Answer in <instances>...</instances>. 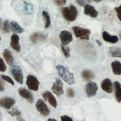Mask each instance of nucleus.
Returning a JSON list of instances; mask_svg holds the SVG:
<instances>
[{
  "instance_id": "f257e3e1",
  "label": "nucleus",
  "mask_w": 121,
  "mask_h": 121,
  "mask_svg": "<svg viewBox=\"0 0 121 121\" xmlns=\"http://www.w3.org/2000/svg\"><path fill=\"white\" fill-rule=\"evenodd\" d=\"M60 77L69 85L74 84V78L73 73H71L68 69L61 65H58L56 66Z\"/></svg>"
},
{
  "instance_id": "f03ea898",
  "label": "nucleus",
  "mask_w": 121,
  "mask_h": 121,
  "mask_svg": "<svg viewBox=\"0 0 121 121\" xmlns=\"http://www.w3.org/2000/svg\"><path fill=\"white\" fill-rule=\"evenodd\" d=\"M61 11L64 18L69 22L74 21L78 15L77 8L73 5H70L69 7L62 8Z\"/></svg>"
},
{
  "instance_id": "7ed1b4c3",
  "label": "nucleus",
  "mask_w": 121,
  "mask_h": 121,
  "mask_svg": "<svg viewBox=\"0 0 121 121\" xmlns=\"http://www.w3.org/2000/svg\"><path fill=\"white\" fill-rule=\"evenodd\" d=\"M72 29L77 38L86 40H88L89 39V35L91 34V31L90 29H85L77 26H73Z\"/></svg>"
},
{
  "instance_id": "20e7f679",
  "label": "nucleus",
  "mask_w": 121,
  "mask_h": 121,
  "mask_svg": "<svg viewBox=\"0 0 121 121\" xmlns=\"http://www.w3.org/2000/svg\"><path fill=\"white\" fill-rule=\"evenodd\" d=\"M26 84L28 88L35 91H38L40 82L34 76L29 75L26 77Z\"/></svg>"
},
{
  "instance_id": "39448f33",
  "label": "nucleus",
  "mask_w": 121,
  "mask_h": 121,
  "mask_svg": "<svg viewBox=\"0 0 121 121\" xmlns=\"http://www.w3.org/2000/svg\"><path fill=\"white\" fill-rule=\"evenodd\" d=\"M36 108L41 114L43 116H47L49 115L50 111L45 103L41 99H38L36 102Z\"/></svg>"
},
{
  "instance_id": "423d86ee",
  "label": "nucleus",
  "mask_w": 121,
  "mask_h": 121,
  "mask_svg": "<svg viewBox=\"0 0 121 121\" xmlns=\"http://www.w3.org/2000/svg\"><path fill=\"white\" fill-rule=\"evenodd\" d=\"M11 71L15 79L18 83L22 84L23 82V76L21 68L18 66H13L11 69Z\"/></svg>"
},
{
  "instance_id": "0eeeda50",
  "label": "nucleus",
  "mask_w": 121,
  "mask_h": 121,
  "mask_svg": "<svg viewBox=\"0 0 121 121\" xmlns=\"http://www.w3.org/2000/svg\"><path fill=\"white\" fill-rule=\"evenodd\" d=\"M60 39L61 43L64 45H67L72 42L73 36L71 33L66 30H63L60 33Z\"/></svg>"
},
{
  "instance_id": "6e6552de",
  "label": "nucleus",
  "mask_w": 121,
  "mask_h": 121,
  "mask_svg": "<svg viewBox=\"0 0 121 121\" xmlns=\"http://www.w3.org/2000/svg\"><path fill=\"white\" fill-rule=\"evenodd\" d=\"M86 92L88 97H92L96 95L98 87L94 82H90L86 86Z\"/></svg>"
},
{
  "instance_id": "1a4fd4ad",
  "label": "nucleus",
  "mask_w": 121,
  "mask_h": 121,
  "mask_svg": "<svg viewBox=\"0 0 121 121\" xmlns=\"http://www.w3.org/2000/svg\"><path fill=\"white\" fill-rule=\"evenodd\" d=\"M52 89L53 93L57 95L60 96L64 93L63 88V83L60 79H57L53 84Z\"/></svg>"
},
{
  "instance_id": "9d476101",
  "label": "nucleus",
  "mask_w": 121,
  "mask_h": 121,
  "mask_svg": "<svg viewBox=\"0 0 121 121\" xmlns=\"http://www.w3.org/2000/svg\"><path fill=\"white\" fill-rule=\"evenodd\" d=\"M15 104V100L11 97H4L0 99V106L5 109H10Z\"/></svg>"
},
{
  "instance_id": "9b49d317",
  "label": "nucleus",
  "mask_w": 121,
  "mask_h": 121,
  "mask_svg": "<svg viewBox=\"0 0 121 121\" xmlns=\"http://www.w3.org/2000/svg\"><path fill=\"white\" fill-rule=\"evenodd\" d=\"M44 99L47 101L49 104L54 108H56L57 104V101L54 95L49 91H46L43 94Z\"/></svg>"
},
{
  "instance_id": "f8f14e48",
  "label": "nucleus",
  "mask_w": 121,
  "mask_h": 121,
  "mask_svg": "<svg viewBox=\"0 0 121 121\" xmlns=\"http://www.w3.org/2000/svg\"><path fill=\"white\" fill-rule=\"evenodd\" d=\"M84 14L92 17H96L98 15L97 11L95 8L93 6L88 4H86L84 6Z\"/></svg>"
},
{
  "instance_id": "ddd939ff",
  "label": "nucleus",
  "mask_w": 121,
  "mask_h": 121,
  "mask_svg": "<svg viewBox=\"0 0 121 121\" xmlns=\"http://www.w3.org/2000/svg\"><path fill=\"white\" fill-rule=\"evenodd\" d=\"M18 93L20 96L26 99L29 103H32L34 101V96L33 94L28 90L24 88H20L18 89Z\"/></svg>"
},
{
  "instance_id": "4468645a",
  "label": "nucleus",
  "mask_w": 121,
  "mask_h": 121,
  "mask_svg": "<svg viewBox=\"0 0 121 121\" xmlns=\"http://www.w3.org/2000/svg\"><path fill=\"white\" fill-rule=\"evenodd\" d=\"M19 37L17 34H13L10 38V46L17 52H19L20 47L19 44Z\"/></svg>"
},
{
  "instance_id": "2eb2a0df",
  "label": "nucleus",
  "mask_w": 121,
  "mask_h": 121,
  "mask_svg": "<svg viewBox=\"0 0 121 121\" xmlns=\"http://www.w3.org/2000/svg\"><path fill=\"white\" fill-rule=\"evenodd\" d=\"M101 88L105 92L108 93L112 92V83L109 78H105L103 80L101 83Z\"/></svg>"
},
{
  "instance_id": "dca6fc26",
  "label": "nucleus",
  "mask_w": 121,
  "mask_h": 121,
  "mask_svg": "<svg viewBox=\"0 0 121 121\" xmlns=\"http://www.w3.org/2000/svg\"><path fill=\"white\" fill-rule=\"evenodd\" d=\"M102 36L103 39L107 42L112 43H116L118 40V37L116 35H111L106 31H104L102 33Z\"/></svg>"
},
{
  "instance_id": "f3484780",
  "label": "nucleus",
  "mask_w": 121,
  "mask_h": 121,
  "mask_svg": "<svg viewBox=\"0 0 121 121\" xmlns=\"http://www.w3.org/2000/svg\"><path fill=\"white\" fill-rule=\"evenodd\" d=\"M30 40L34 43L39 41H45L46 39V36L45 35L40 33H34L30 36Z\"/></svg>"
},
{
  "instance_id": "a211bd4d",
  "label": "nucleus",
  "mask_w": 121,
  "mask_h": 121,
  "mask_svg": "<svg viewBox=\"0 0 121 121\" xmlns=\"http://www.w3.org/2000/svg\"><path fill=\"white\" fill-rule=\"evenodd\" d=\"M111 66L112 72L116 75H121V63L118 60H115L112 62Z\"/></svg>"
},
{
  "instance_id": "6ab92c4d",
  "label": "nucleus",
  "mask_w": 121,
  "mask_h": 121,
  "mask_svg": "<svg viewBox=\"0 0 121 121\" xmlns=\"http://www.w3.org/2000/svg\"><path fill=\"white\" fill-rule=\"evenodd\" d=\"M115 97L118 102H121V84L118 81L114 82Z\"/></svg>"
},
{
  "instance_id": "aec40b11",
  "label": "nucleus",
  "mask_w": 121,
  "mask_h": 121,
  "mask_svg": "<svg viewBox=\"0 0 121 121\" xmlns=\"http://www.w3.org/2000/svg\"><path fill=\"white\" fill-rule=\"evenodd\" d=\"M3 56L6 62L9 65H12L14 62L13 57L10 51L7 49H5L3 53Z\"/></svg>"
},
{
  "instance_id": "412c9836",
  "label": "nucleus",
  "mask_w": 121,
  "mask_h": 121,
  "mask_svg": "<svg viewBox=\"0 0 121 121\" xmlns=\"http://www.w3.org/2000/svg\"><path fill=\"white\" fill-rule=\"evenodd\" d=\"M9 26L12 32L15 33H22L24 31V29L21 27L17 22H11L9 24Z\"/></svg>"
},
{
  "instance_id": "4be33fe9",
  "label": "nucleus",
  "mask_w": 121,
  "mask_h": 121,
  "mask_svg": "<svg viewBox=\"0 0 121 121\" xmlns=\"http://www.w3.org/2000/svg\"><path fill=\"white\" fill-rule=\"evenodd\" d=\"M109 52L113 57L121 58V47H111L109 48Z\"/></svg>"
},
{
  "instance_id": "5701e85b",
  "label": "nucleus",
  "mask_w": 121,
  "mask_h": 121,
  "mask_svg": "<svg viewBox=\"0 0 121 121\" xmlns=\"http://www.w3.org/2000/svg\"><path fill=\"white\" fill-rule=\"evenodd\" d=\"M81 76L85 80L88 81L94 78V74L91 71L87 69H85L82 71Z\"/></svg>"
},
{
  "instance_id": "b1692460",
  "label": "nucleus",
  "mask_w": 121,
  "mask_h": 121,
  "mask_svg": "<svg viewBox=\"0 0 121 121\" xmlns=\"http://www.w3.org/2000/svg\"><path fill=\"white\" fill-rule=\"evenodd\" d=\"M42 16L44 20V27L45 28H47L49 27L51 25V18L50 15L47 11H43L42 12Z\"/></svg>"
},
{
  "instance_id": "393cba45",
  "label": "nucleus",
  "mask_w": 121,
  "mask_h": 121,
  "mask_svg": "<svg viewBox=\"0 0 121 121\" xmlns=\"http://www.w3.org/2000/svg\"><path fill=\"white\" fill-rule=\"evenodd\" d=\"M24 10L26 14H31L33 11V6L32 4L28 3L26 1H24Z\"/></svg>"
},
{
  "instance_id": "a878e982",
  "label": "nucleus",
  "mask_w": 121,
  "mask_h": 121,
  "mask_svg": "<svg viewBox=\"0 0 121 121\" xmlns=\"http://www.w3.org/2000/svg\"><path fill=\"white\" fill-rule=\"evenodd\" d=\"M61 50L64 54V55L66 58H68L70 57V49L69 48L63 45H61Z\"/></svg>"
},
{
  "instance_id": "bb28decb",
  "label": "nucleus",
  "mask_w": 121,
  "mask_h": 121,
  "mask_svg": "<svg viewBox=\"0 0 121 121\" xmlns=\"http://www.w3.org/2000/svg\"><path fill=\"white\" fill-rule=\"evenodd\" d=\"M9 113L12 116H17L19 115H21L20 112L16 108H13L12 110L8 111Z\"/></svg>"
},
{
  "instance_id": "cd10ccee",
  "label": "nucleus",
  "mask_w": 121,
  "mask_h": 121,
  "mask_svg": "<svg viewBox=\"0 0 121 121\" xmlns=\"http://www.w3.org/2000/svg\"><path fill=\"white\" fill-rule=\"evenodd\" d=\"M3 30L5 33H9V21L7 20H5L3 23Z\"/></svg>"
},
{
  "instance_id": "c85d7f7f",
  "label": "nucleus",
  "mask_w": 121,
  "mask_h": 121,
  "mask_svg": "<svg viewBox=\"0 0 121 121\" xmlns=\"http://www.w3.org/2000/svg\"><path fill=\"white\" fill-rule=\"evenodd\" d=\"M0 77L3 80L6 81L7 82H9V83H10L12 85H14V82L13 80L9 77L7 76L6 75H1Z\"/></svg>"
},
{
  "instance_id": "c756f323",
  "label": "nucleus",
  "mask_w": 121,
  "mask_h": 121,
  "mask_svg": "<svg viewBox=\"0 0 121 121\" xmlns=\"http://www.w3.org/2000/svg\"><path fill=\"white\" fill-rule=\"evenodd\" d=\"M6 70V66L2 59L0 58V71L4 72Z\"/></svg>"
},
{
  "instance_id": "7c9ffc66",
  "label": "nucleus",
  "mask_w": 121,
  "mask_h": 121,
  "mask_svg": "<svg viewBox=\"0 0 121 121\" xmlns=\"http://www.w3.org/2000/svg\"><path fill=\"white\" fill-rule=\"evenodd\" d=\"M115 10L117 12V17L121 21V5L118 7L115 8Z\"/></svg>"
},
{
  "instance_id": "2f4dec72",
  "label": "nucleus",
  "mask_w": 121,
  "mask_h": 121,
  "mask_svg": "<svg viewBox=\"0 0 121 121\" xmlns=\"http://www.w3.org/2000/svg\"><path fill=\"white\" fill-rule=\"evenodd\" d=\"M54 2L55 4L59 6H62L64 5L66 3V0H55Z\"/></svg>"
},
{
  "instance_id": "473e14b6",
  "label": "nucleus",
  "mask_w": 121,
  "mask_h": 121,
  "mask_svg": "<svg viewBox=\"0 0 121 121\" xmlns=\"http://www.w3.org/2000/svg\"><path fill=\"white\" fill-rule=\"evenodd\" d=\"M60 120L61 121H73V119L71 117L67 115H63L60 116Z\"/></svg>"
},
{
  "instance_id": "72a5a7b5",
  "label": "nucleus",
  "mask_w": 121,
  "mask_h": 121,
  "mask_svg": "<svg viewBox=\"0 0 121 121\" xmlns=\"http://www.w3.org/2000/svg\"><path fill=\"white\" fill-rule=\"evenodd\" d=\"M67 95L70 97H73L74 96V93L72 88H69L68 89L67 91Z\"/></svg>"
},
{
  "instance_id": "f704fd0d",
  "label": "nucleus",
  "mask_w": 121,
  "mask_h": 121,
  "mask_svg": "<svg viewBox=\"0 0 121 121\" xmlns=\"http://www.w3.org/2000/svg\"><path fill=\"white\" fill-rule=\"evenodd\" d=\"M76 2L80 6H83L86 4V3H90L91 1L88 0H76Z\"/></svg>"
},
{
  "instance_id": "c9c22d12",
  "label": "nucleus",
  "mask_w": 121,
  "mask_h": 121,
  "mask_svg": "<svg viewBox=\"0 0 121 121\" xmlns=\"http://www.w3.org/2000/svg\"><path fill=\"white\" fill-rule=\"evenodd\" d=\"M4 90V84L3 81L0 79V91H3Z\"/></svg>"
},
{
  "instance_id": "e433bc0d",
  "label": "nucleus",
  "mask_w": 121,
  "mask_h": 121,
  "mask_svg": "<svg viewBox=\"0 0 121 121\" xmlns=\"http://www.w3.org/2000/svg\"><path fill=\"white\" fill-rule=\"evenodd\" d=\"M17 121H25L23 118H22V117L21 116V115L17 116Z\"/></svg>"
},
{
  "instance_id": "4c0bfd02",
  "label": "nucleus",
  "mask_w": 121,
  "mask_h": 121,
  "mask_svg": "<svg viewBox=\"0 0 121 121\" xmlns=\"http://www.w3.org/2000/svg\"><path fill=\"white\" fill-rule=\"evenodd\" d=\"M96 43H97V44H98L99 46H100L102 45V43H101V42L99 40H96Z\"/></svg>"
},
{
  "instance_id": "58836bf2",
  "label": "nucleus",
  "mask_w": 121,
  "mask_h": 121,
  "mask_svg": "<svg viewBox=\"0 0 121 121\" xmlns=\"http://www.w3.org/2000/svg\"><path fill=\"white\" fill-rule=\"evenodd\" d=\"M48 121H57L55 119H52V118H49L48 119Z\"/></svg>"
},
{
  "instance_id": "ea45409f",
  "label": "nucleus",
  "mask_w": 121,
  "mask_h": 121,
  "mask_svg": "<svg viewBox=\"0 0 121 121\" xmlns=\"http://www.w3.org/2000/svg\"><path fill=\"white\" fill-rule=\"evenodd\" d=\"M1 24H2V21H1V18H0V28L1 26Z\"/></svg>"
},
{
  "instance_id": "a19ab883",
  "label": "nucleus",
  "mask_w": 121,
  "mask_h": 121,
  "mask_svg": "<svg viewBox=\"0 0 121 121\" xmlns=\"http://www.w3.org/2000/svg\"><path fill=\"white\" fill-rule=\"evenodd\" d=\"M2 120V116H1V114L0 113V121H1Z\"/></svg>"
},
{
  "instance_id": "79ce46f5",
  "label": "nucleus",
  "mask_w": 121,
  "mask_h": 121,
  "mask_svg": "<svg viewBox=\"0 0 121 121\" xmlns=\"http://www.w3.org/2000/svg\"><path fill=\"white\" fill-rule=\"evenodd\" d=\"M119 37H120V39L121 40V32L120 33V34H119Z\"/></svg>"
},
{
  "instance_id": "37998d69",
  "label": "nucleus",
  "mask_w": 121,
  "mask_h": 121,
  "mask_svg": "<svg viewBox=\"0 0 121 121\" xmlns=\"http://www.w3.org/2000/svg\"></svg>"
}]
</instances>
